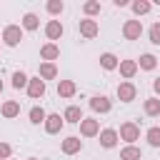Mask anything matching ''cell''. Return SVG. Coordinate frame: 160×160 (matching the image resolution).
Instances as JSON below:
<instances>
[{
    "label": "cell",
    "instance_id": "6da1fadb",
    "mask_svg": "<svg viewBox=\"0 0 160 160\" xmlns=\"http://www.w3.org/2000/svg\"><path fill=\"white\" fill-rule=\"evenodd\" d=\"M20 40H22V25H8L2 30V42L8 48H18Z\"/></svg>",
    "mask_w": 160,
    "mask_h": 160
},
{
    "label": "cell",
    "instance_id": "7a4b0ae2",
    "mask_svg": "<svg viewBox=\"0 0 160 160\" xmlns=\"http://www.w3.org/2000/svg\"><path fill=\"white\" fill-rule=\"evenodd\" d=\"M118 135H120V140H125L128 145H132V142L140 138V125L132 122V120H128V122L120 125V132H118Z\"/></svg>",
    "mask_w": 160,
    "mask_h": 160
},
{
    "label": "cell",
    "instance_id": "3957f363",
    "mask_svg": "<svg viewBox=\"0 0 160 160\" xmlns=\"http://www.w3.org/2000/svg\"><path fill=\"white\" fill-rule=\"evenodd\" d=\"M78 30H80V35H82L85 40H92V38H98L100 25H98V20H92V18H82V20L78 22Z\"/></svg>",
    "mask_w": 160,
    "mask_h": 160
},
{
    "label": "cell",
    "instance_id": "277c9868",
    "mask_svg": "<svg viewBox=\"0 0 160 160\" xmlns=\"http://www.w3.org/2000/svg\"><path fill=\"white\" fill-rule=\"evenodd\" d=\"M115 95H118V100H120V102H132V100L138 98V88H135L130 80H122V82L118 85Z\"/></svg>",
    "mask_w": 160,
    "mask_h": 160
},
{
    "label": "cell",
    "instance_id": "5b68a950",
    "mask_svg": "<svg viewBox=\"0 0 160 160\" xmlns=\"http://www.w3.org/2000/svg\"><path fill=\"white\" fill-rule=\"evenodd\" d=\"M142 35V22L140 20H125L122 22V38L125 40H140Z\"/></svg>",
    "mask_w": 160,
    "mask_h": 160
},
{
    "label": "cell",
    "instance_id": "8992f818",
    "mask_svg": "<svg viewBox=\"0 0 160 160\" xmlns=\"http://www.w3.org/2000/svg\"><path fill=\"white\" fill-rule=\"evenodd\" d=\"M45 132L48 135H58L60 130H62V125H65V120L60 118V112H48V118H45Z\"/></svg>",
    "mask_w": 160,
    "mask_h": 160
},
{
    "label": "cell",
    "instance_id": "52a82bcc",
    "mask_svg": "<svg viewBox=\"0 0 160 160\" xmlns=\"http://www.w3.org/2000/svg\"><path fill=\"white\" fill-rule=\"evenodd\" d=\"M90 108H92L95 112L105 115V112L112 110V100H110L108 95H92V98H90Z\"/></svg>",
    "mask_w": 160,
    "mask_h": 160
},
{
    "label": "cell",
    "instance_id": "ba28073f",
    "mask_svg": "<svg viewBox=\"0 0 160 160\" xmlns=\"http://www.w3.org/2000/svg\"><path fill=\"white\" fill-rule=\"evenodd\" d=\"M100 145L105 148V150H112L115 145H118V140H120V135H118V130L115 128H105V130H100Z\"/></svg>",
    "mask_w": 160,
    "mask_h": 160
},
{
    "label": "cell",
    "instance_id": "9c48e42d",
    "mask_svg": "<svg viewBox=\"0 0 160 160\" xmlns=\"http://www.w3.org/2000/svg\"><path fill=\"white\" fill-rule=\"evenodd\" d=\"M80 135H82V138H95V135H100V122H98L95 118H82V122H80Z\"/></svg>",
    "mask_w": 160,
    "mask_h": 160
},
{
    "label": "cell",
    "instance_id": "30bf717a",
    "mask_svg": "<svg viewBox=\"0 0 160 160\" xmlns=\"http://www.w3.org/2000/svg\"><path fill=\"white\" fill-rule=\"evenodd\" d=\"M60 150H62V155H78L82 150V140L75 138V135H70V138H65L60 142Z\"/></svg>",
    "mask_w": 160,
    "mask_h": 160
},
{
    "label": "cell",
    "instance_id": "8fae6325",
    "mask_svg": "<svg viewBox=\"0 0 160 160\" xmlns=\"http://www.w3.org/2000/svg\"><path fill=\"white\" fill-rule=\"evenodd\" d=\"M28 95H30L32 100H40V98L45 95V80H42V78H30V82H28Z\"/></svg>",
    "mask_w": 160,
    "mask_h": 160
},
{
    "label": "cell",
    "instance_id": "7c38bea8",
    "mask_svg": "<svg viewBox=\"0 0 160 160\" xmlns=\"http://www.w3.org/2000/svg\"><path fill=\"white\" fill-rule=\"evenodd\" d=\"M62 32H65V30H62V22H60V20H48V25H45V35H48L50 42L60 40Z\"/></svg>",
    "mask_w": 160,
    "mask_h": 160
},
{
    "label": "cell",
    "instance_id": "4fadbf2b",
    "mask_svg": "<svg viewBox=\"0 0 160 160\" xmlns=\"http://www.w3.org/2000/svg\"><path fill=\"white\" fill-rule=\"evenodd\" d=\"M40 58H42V62H55V60L60 58V48H58L55 42H45V45L40 48Z\"/></svg>",
    "mask_w": 160,
    "mask_h": 160
},
{
    "label": "cell",
    "instance_id": "5bb4252c",
    "mask_svg": "<svg viewBox=\"0 0 160 160\" xmlns=\"http://www.w3.org/2000/svg\"><path fill=\"white\" fill-rule=\"evenodd\" d=\"M118 70H120V75L125 78V80H130V78H135L138 75V60H120V65H118Z\"/></svg>",
    "mask_w": 160,
    "mask_h": 160
},
{
    "label": "cell",
    "instance_id": "9a60e30c",
    "mask_svg": "<svg viewBox=\"0 0 160 160\" xmlns=\"http://www.w3.org/2000/svg\"><path fill=\"white\" fill-rule=\"evenodd\" d=\"M0 112H2V118L12 120V118H18V115H20V102H18V100H5V102H2V108H0Z\"/></svg>",
    "mask_w": 160,
    "mask_h": 160
},
{
    "label": "cell",
    "instance_id": "2e32d148",
    "mask_svg": "<svg viewBox=\"0 0 160 160\" xmlns=\"http://www.w3.org/2000/svg\"><path fill=\"white\" fill-rule=\"evenodd\" d=\"M38 78H42V80H55V78H58V68H55V62H40V68H38Z\"/></svg>",
    "mask_w": 160,
    "mask_h": 160
},
{
    "label": "cell",
    "instance_id": "e0dca14e",
    "mask_svg": "<svg viewBox=\"0 0 160 160\" xmlns=\"http://www.w3.org/2000/svg\"><path fill=\"white\" fill-rule=\"evenodd\" d=\"M78 92V85L72 80H58V95L60 98H72Z\"/></svg>",
    "mask_w": 160,
    "mask_h": 160
},
{
    "label": "cell",
    "instance_id": "ac0fdd59",
    "mask_svg": "<svg viewBox=\"0 0 160 160\" xmlns=\"http://www.w3.org/2000/svg\"><path fill=\"white\" fill-rule=\"evenodd\" d=\"M62 120H65V122H78V125H80V122H82V110H80L78 105H68L65 112H62Z\"/></svg>",
    "mask_w": 160,
    "mask_h": 160
},
{
    "label": "cell",
    "instance_id": "d6986e66",
    "mask_svg": "<svg viewBox=\"0 0 160 160\" xmlns=\"http://www.w3.org/2000/svg\"><path fill=\"white\" fill-rule=\"evenodd\" d=\"M142 110H145L148 118H158L160 115V98H148L142 102Z\"/></svg>",
    "mask_w": 160,
    "mask_h": 160
},
{
    "label": "cell",
    "instance_id": "ffe728a7",
    "mask_svg": "<svg viewBox=\"0 0 160 160\" xmlns=\"http://www.w3.org/2000/svg\"><path fill=\"white\" fill-rule=\"evenodd\" d=\"M120 160H142V150L138 145H125L120 150Z\"/></svg>",
    "mask_w": 160,
    "mask_h": 160
},
{
    "label": "cell",
    "instance_id": "44dd1931",
    "mask_svg": "<svg viewBox=\"0 0 160 160\" xmlns=\"http://www.w3.org/2000/svg\"><path fill=\"white\" fill-rule=\"evenodd\" d=\"M38 28H40V18H38L35 12H25V15H22V30L35 32Z\"/></svg>",
    "mask_w": 160,
    "mask_h": 160
},
{
    "label": "cell",
    "instance_id": "7402d4cb",
    "mask_svg": "<svg viewBox=\"0 0 160 160\" xmlns=\"http://www.w3.org/2000/svg\"><path fill=\"white\" fill-rule=\"evenodd\" d=\"M118 65H120V60H118L112 52H102V55H100V68H102V70H118Z\"/></svg>",
    "mask_w": 160,
    "mask_h": 160
},
{
    "label": "cell",
    "instance_id": "603a6c76",
    "mask_svg": "<svg viewBox=\"0 0 160 160\" xmlns=\"http://www.w3.org/2000/svg\"><path fill=\"white\" fill-rule=\"evenodd\" d=\"M138 68H140V70H155V68H158V58H155L152 52H145V55H140Z\"/></svg>",
    "mask_w": 160,
    "mask_h": 160
},
{
    "label": "cell",
    "instance_id": "cb8c5ba5",
    "mask_svg": "<svg viewBox=\"0 0 160 160\" xmlns=\"http://www.w3.org/2000/svg\"><path fill=\"white\" fill-rule=\"evenodd\" d=\"M130 10L140 18V15H148V12L152 10V2H148V0H135V2H130Z\"/></svg>",
    "mask_w": 160,
    "mask_h": 160
},
{
    "label": "cell",
    "instance_id": "d4e9b609",
    "mask_svg": "<svg viewBox=\"0 0 160 160\" xmlns=\"http://www.w3.org/2000/svg\"><path fill=\"white\" fill-rule=\"evenodd\" d=\"M28 82H30V78H28L22 70H15V72H12V88H15V90H22V88L28 90Z\"/></svg>",
    "mask_w": 160,
    "mask_h": 160
},
{
    "label": "cell",
    "instance_id": "484cf974",
    "mask_svg": "<svg viewBox=\"0 0 160 160\" xmlns=\"http://www.w3.org/2000/svg\"><path fill=\"white\" fill-rule=\"evenodd\" d=\"M28 118H30V122L32 125H40V122H45V118H48V112L42 110V108H30V112H28Z\"/></svg>",
    "mask_w": 160,
    "mask_h": 160
},
{
    "label": "cell",
    "instance_id": "4316f807",
    "mask_svg": "<svg viewBox=\"0 0 160 160\" xmlns=\"http://www.w3.org/2000/svg\"><path fill=\"white\" fill-rule=\"evenodd\" d=\"M145 138H148L150 148H160V128H158V125H155V128H150V130L145 132Z\"/></svg>",
    "mask_w": 160,
    "mask_h": 160
},
{
    "label": "cell",
    "instance_id": "83f0119b",
    "mask_svg": "<svg viewBox=\"0 0 160 160\" xmlns=\"http://www.w3.org/2000/svg\"><path fill=\"white\" fill-rule=\"evenodd\" d=\"M45 10H48L50 15H60V12L65 10V5H62V0H48V2H45Z\"/></svg>",
    "mask_w": 160,
    "mask_h": 160
},
{
    "label": "cell",
    "instance_id": "f1b7e54d",
    "mask_svg": "<svg viewBox=\"0 0 160 160\" xmlns=\"http://www.w3.org/2000/svg\"><path fill=\"white\" fill-rule=\"evenodd\" d=\"M100 10H102V8H100V2H95V0H90V2H85V5H82V12H85L88 18L100 15Z\"/></svg>",
    "mask_w": 160,
    "mask_h": 160
},
{
    "label": "cell",
    "instance_id": "f546056e",
    "mask_svg": "<svg viewBox=\"0 0 160 160\" xmlns=\"http://www.w3.org/2000/svg\"><path fill=\"white\" fill-rule=\"evenodd\" d=\"M148 35H150V42L152 45H160V22H152L150 30H148Z\"/></svg>",
    "mask_w": 160,
    "mask_h": 160
},
{
    "label": "cell",
    "instance_id": "4dcf8cb0",
    "mask_svg": "<svg viewBox=\"0 0 160 160\" xmlns=\"http://www.w3.org/2000/svg\"><path fill=\"white\" fill-rule=\"evenodd\" d=\"M10 155H12L10 142H0V160H10Z\"/></svg>",
    "mask_w": 160,
    "mask_h": 160
},
{
    "label": "cell",
    "instance_id": "1f68e13d",
    "mask_svg": "<svg viewBox=\"0 0 160 160\" xmlns=\"http://www.w3.org/2000/svg\"><path fill=\"white\" fill-rule=\"evenodd\" d=\"M152 90H155V98H158V95H160V78L152 80Z\"/></svg>",
    "mask_w": 160,
    "mask_h": 160
},
{
    "label": "cell",
    "instance_id": "d6a6232c",
    "mask_svg": "<svg viewBox=\"0 0 160 160\" xmlns=\"http://www.w3.org/2000/svg\"><path fill=\"white\" fill-rule=\"evenodd\" d=\"M112 5H115V8H128L130 2H128V0H112Z\"/></svg>",
    "mask_w": 160,
    "mask_h": 160
},
{
    "label": "cell",
    "instance_id": "836d02e7",
    "mask_svg": "<svg viewBox=\"0 0 160 160\" xmlns=\"http://www.w3.org/2000/svg\"><path fill=\"white\" fill-rule=\"evenodd\" d=\"M0 92H2V80H0Z\"/></svg>",
    "mask_w": 160,
    "mask_h": 160
},
{
    "label": "cell",
    "instance_id": "e575fe53",
    "mask_svg": "<svg viewBox=\"0 0 160 160\" xmlns=\"http://www.w3.org/2000/svg\"><path fill=\"white\" fill-rule=\"evenodd\" d=\"M28 160H38V158H28Z\"/></svg>",
    "mask_w": 160,
    "mask_h": 160
},
{
    "label": "cell",
    "instance_id": "d590c367",
    "mask_svg": "<svg viewBox=\"0 0 160 160\" xmlns=\"http://www.w3.org/2000/svg\"><path fill=\"white\" fill-rule=\"evenodd\" d=\"M10 160H12V158H10Z\"/></svg>",
    "mask_w": 160,
    "mask_h": 160
}]
</instances>
